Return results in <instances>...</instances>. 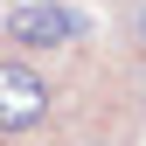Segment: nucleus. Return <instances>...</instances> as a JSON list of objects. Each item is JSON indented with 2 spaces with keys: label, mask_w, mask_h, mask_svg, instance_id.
Masks as SVG:
<instances>
[{
  "label": "nucleus",
  "mask_w": 146,
  "mask_h": 146,
  "mask_svg": "<svg viewBox=\"0 0 146 146\" xmlns=\"http://www.w3.org/2000/svg\"><path fill=\"white\" fill-rule=\"evenodd\" d=\"M49 111V84L28 63H0V132H28Z\"/></svg>",
  "instance_id": "f03ea898"
},
{
  "label": "nucleus",
  "mask_w": 146,
  "mask_h": 146,
  "mask_svg": "<svg viewBox=\"0 0 146 146\" xmlns=\"http://www.w3.org/2000/svg\"><path fill=\"white\" fill-rule=\"evenodd\" d=\"M7 35H14L21 49H63V42L84 35V21H77L70 7H56V0H28V7L7 14Z\"/></svg>",
  "instance_id": "f257e3e1"
}]
</instances>
